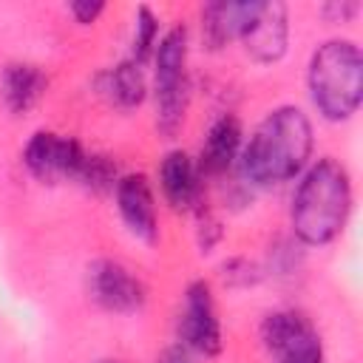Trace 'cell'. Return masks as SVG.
<instances>
[{"label":"cell","instance_id":"1","mask_svg":"<svg viewBox=\"0 0 363 363\" xmlns=\"http://www.w3.org/2000/svg\"><path fill=\"white\" fill-rule=\"evenodd\" d=\"M315 147L309 116L298 105L272 108L241 147V176L255 187H275L298 179Z\"/></svg>","mask_w":363,"mask_h":363},{"label":"cell","instance_id":"2","mask_svg":"<svg viewBox=\"0 0 363 363\" xmlns=\"http://www.w3.org/2000/svg\"><path fill=\"white\" fill-rule=\"evenodd\" d=\"M352 213V176L343 162L323 156L298 176L289 204L292 235L306 247L332 244Z\"/></svg>","mask_w":363,"mask_h":363},{"label":"cell","instance_id":"3","mask_svg":"<svg viewBox=\"0 0 363 363\" xmlns=\"http://www.w3.org/2000/svg\"><path fill=\"white\" fill-rule=\"evenodd\" d=\"M306 88L315 111L329 122H346L363 99V54L352 40L320 43L306 65Z\"/></svg>","mask_w":363,"mask_h":363},{"label":"cell","instance_id":"4","mask_svg":"<svg viewBox=\"0 0 363 363\" xmlns=\"http://www.w3.org/2000/svg\"><path fill=\"white\" fill-rule=\"evenodd\" d=\"M187 48L190 37L184 26L164 31L153 48V96H156V128L173 136L187 113L190 77H187Z\"/></svg>","mask_w":363,"mask_h":363},{"label":"cell","instance_id":"5","mask_svg":"<svg viewBox=\"0 0 363 363\" xmlns=\"http://www.w3.org/2000/svg\"><path fill=\"white\" fill-rule=\"evenodd\" d=\"M261 346L272 363H323V340L315 323L295 309L267 312L261 326Z\"/></svg>","mask_w":363,"mask_h":363},{"label":"cell","instance_id":"6","mask_svg":"<svg viewBox=\"0 0 363 363\" xmlns=\"http://www.w3.org/2000/svg\"><path fill=\"white\" fill-rule=\"evenodd\" d=\"M247 57L258 65H272L286 54L289 45V11L278 0L244 3L238 37Z\"/></svg>","mask_w":363,"mask_h":363},{"label":"cell","instance_id":"7","mask_svg":"<svg viewBox=\"0 0 363 363\" xmlns=\"http://www.w3.org/2000/svg\"><path fill=\"white\" fill-rule=\"evenodd\" d=\"M88 150L65 133L54 130H37L23 147V164L26 170L43 182V184H57V182H79V173L85 167Z\"/></svg>","mask_w":363,"mask_h":363},{"label":"cell","instance_id":"8","mask_svg":"<svg viewBox=\"0 0 363 363\" xmlns=\"http://www.w3.org/2000/svg\"><path fill=\"white\" fill-rule=\"evenodd\" d=\"M88 298L113 315H133L147 303V286L125 264L111 258H96L85 269Z\"/></svg>","mask_w":363,"mask_h":363},{"label":"cell","instance_id":"9","mask_svg":"<svg viewBox=\"0 0 363 363\" xmlns=\"http://www.w3.org/2000/svg\"><path fill=\"white\" fill-rule=\"evenodd\" d=\"M179 340L199 357L221 354V320L207 281H190L184 289V303L179 315Z\"/></svg>","mask_w":363,"mask_h":363},{"label":"cell","instance_id":"10","mask_svg":"<svg viewBox=\"0 0 363 363\" xmlns=\"http://www.w3.org/2000/svg\"><path fill=\"white\" fill-rule=\"evenodd\" d=\"M113 199H116V210L128 233L139 241L153 244L159 235V218H156V199H153L150 179L145 173L119 176L113 187Z\"/></svg>","mask_w":363,"mask_h":363},{"label":"cell","instance_id":"11","mask_svg":"<svg viewBox=\"0 0 363 363\" xmlns=\"http://www.w3.org/2000/svg\"><path fill=\"white\" fill-rule=\"evenodd\" d=\"M201 173L187 150H167L159 162V187L176 213L201 207Z\"/></svg>","mask_w":363,"mask_h":363},{"label":"cell","instance_id":"12","mask_svg":"<svg viewBox=\"0 0 363 363\" xmlns=\"http://www.w3.org/2000/svg\"><path fill=\"white\" fill-rule=\"evenodd\" d=\"M241 147H244L241 122H238L233 113L218 116V119L207 128V136H204V142H201V153H199V159H196V167H199L201 179L227 173V170L238 162Z\"/></svg>","mask_w":363,"mask_h":363},{"label":"cell","instance_id":"13","mask_svg":"<svg viewBox=\"0 0 363 363\" xmlns=\"http://www.w3.org/2000/svg\"><path fill=\"white\" fill-rule=\"evenodd\" d=\"M48 88V77L34 62H9L0 71V99L11 113H28Z\"/></svg>","mask_w":363,"mask_h":363},{"label":"cell","instance_id":"14","mask_svg":"<svg viewBox=\"0 0 363 363\" xmlns=\"http://www.w3.org/2000/svg\"><path fill=\"white\" fill-rule=\"evenodd\" d=\"M99 94L113 108H122V111L139 108L147 96V79H145L142 65L128 57V60L116 62L113 68L102 71L99 74Z\"/></svg>","mask_w":363,"mask_h":363},{"label":"cell","instance_id":"15","mask_svg":"<svg viewBox=\"0 0 363 363\" xmlns=\"http://www.w3.org/2000/svg\"><path fill=\"white\" fill-rule=\"evenodd\" d=\"M241 14H244V3H207L201 9V43L213 51L224 48L230 40L238 37V26H241Z\"/></svg>","mask_w":363,"mask_h":363},{"label":"cell","instance_id":"16","mask_svg":"<svg viewBox=\"0 0 363 363\" xmlns=\"http://www.w3.org/2000/svg\"><path fill=\"white\" fill-rule=\"evenodd\" d=\"M159 43V17L147 9L139 6L133 14V37H130V60L145 65L153 57V48Z\"/></svg>","mask_w":363,"mask_h":363},{"label":"cell","instance_id":"17","mask_svg":"<svg viewBox=\"0 0 363 363\" xmlns=\"http://www.w3.org/2000/svg\"><path fill=\"white\" fill-rule=\"evenodd\" d=\"M116 182H119L116 162L111 156H102V153H88L77 184H82L85 190H94V193H105V190H113Z\"/></svg>","mask_w":363,"mask_h":363},{"label":"cell","instance_id":"18","mask_svg":"<svg viewBox=\"0 0 363 363\" xmlns=\"http://www.w3.org/2000/svg\"><path fill=\"white\" fill-rule=\"evenodd\" d=\"M221 269H224V281L233 284V286H250V284H255L261 278V267L247 261V258H233Z\"/></svg>","mask_w":363,"mask_h":363},{"label":"cell","instance_id":"19","mask_svg":"<svg viewBox=\"0 0 363 363\" xmlns=\"http://www.w3.org/2000/svg\"><path fill=\"white\" fill-rule=\"evenodd\" d=\"M196 213H199V247H201V252H210L221 238V224L204 207H199Z\"/></svg>","mask_w":363,"mask_h":363},{"label":"cell","instance_id":"20","mask_svg":"<svg viewBox=\"0 0 363 363\" xmlns=\"http://www.w3.org/2000/svg\"><path fill=\"white\" fill-rule=\"evenodd\" d=\"M68 11L79 26H91L105 11V3L102 0H74V3H68Z\"/></svg>","mask_w":363,"mask_h":363},{"label":"cell","instance_id":"21","mask_svg":"<svg viewBox=\"0 0 363 363\" xmlns=\"http://www.w3.org/2000/svg\"><path fill=\"white\" fill-rule=\"evenodd\" d=\"M357 11H360V3H354V0H340V3L332 0V3L320 6V14L326 20H332V23H349Z\"/></svg>","mask_w":363,"mask_h":363},{"label":"cell","instance_id":"22","mask_svg":"<svg viewBox=\"0 0 363 363\" xmlns=\"http://www.w3.org/2000/svg\"><path fill=\"white\" fill-rule=\"evenodd\" d=\"M156 363H196V354L182 340H176V343H170V346L162 349V354L156 357Z\"/></svg>","mask_w":363,"mask_h":363},{"label":"cell","instance_id":"23","mask_svg":"<svg viewBox=\"0 0 363 363\" xmlns=\"http://www.w3.org/2000/svg\"><path fill=\"white\" fill-rule=\"evenodd\" d=\"M99 363H119V360H99Z\"/></svg>","mask_w":363,"mask_h":363}]
</instances>
